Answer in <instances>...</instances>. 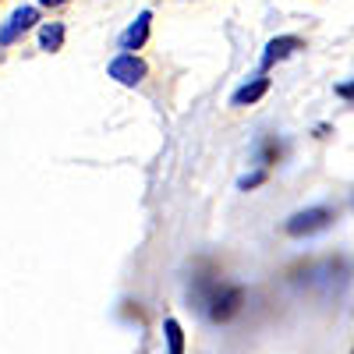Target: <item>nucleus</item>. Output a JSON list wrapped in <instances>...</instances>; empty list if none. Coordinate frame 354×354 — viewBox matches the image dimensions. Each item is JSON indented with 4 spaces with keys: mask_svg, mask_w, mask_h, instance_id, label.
Segmentation results:
<instances>
[{
    "mask_svg": "<svg viewBox=\"0 0 354 354\" xmlns=\"http://www.w3.org/2000/svg\"><path fill=\"white\" fill-rule=\"evenodd\" d=\"M266 88H270V78H252V82H245L241 88H238V93H234L230 96V103L234 106H248V103H255V100H262L266 96Z\"/></svg>",
    "mask_w": 354,
    "mask_h": 354,
    "instance_id": "obj_7",
    "label": "nucleus"
},
{
    "mask_svg": "<svg viewBox=\"0 0 354 354\" xmlns=\"http://www.w3.org/2000/svg\"><path fill=\"white\" fill-rule=\"evenodd\" d=\"M110 78H117L121 85H138L145 78V64L138 61L135 53H121L110 61Z\"/></svg>",
    "mask_w": 354,
    "mask_h": 354,
    "instance_id": "obj_4",
    "label": "nucleus"
},
{
    "mask_svg": "<svg viewBox=\"0 0 354 354\" xmlns=\"http://www.w3.org/2000/svg\"><path fill=\"white\" fill-rule=\"evenodd\" d=\"M198 301L213 322H227L234 312L245 305V290L241 287H227V283H209V290L198 294Z\"/></svg>",
    "mask_w": 354,
    "mask_h": 354,
    "instance_id": "obj_1",
    "label": "nucleus"
},
{
    "mask_svg": "<svg viewBox=\"0 0 354 354\" xmlns=\"http://www.w3.org/2000/svg\"><path fill=\"white\" fill-rule=\"evenodd\" d=\"M301 46L305 43L298 36H277V39H270V43H266V53H262V68H273V64L287 61V57L298 53Z\"/></svg>",
    "mask_w": 354,
    "mask_h": 354,
    "instance_id": "obj_5",
    "label": "nucleus"
},
{
    "mask_svg": "<svg viewBox=\"0 0 354 354\" xmlns=\"http://www.w3.org/2000/svg\"><path fill=\"white\" fill-rule=\"evenodd\" d=\"M149 21H153V15L149 11H142L124 32H121V50H138L145 39H149Z\"/></svg>",
    "mask_w": 354,
    "mask_h": 354,
    "instance_id": "obj_6",
    "label": "nucleus"
},
{
    "mask_svg": "<svg viewBox=\"0 0 354 354\" xmlns=\"http://www.w3.org/2000/svg\"><path fill=\"white\" fill-rule=\"evenodd\" d=\"M262 177H266V174H252V177H245V181H241V188L248 192V188H255V185H262Z\"/></svg>",
    "mask_w": 354,
    "mask_h": 354,
    "instance_id": "obj_11",
    "label": "nucleus"
},
{
    "mask_svg": "<svg viewBox=\"0 0 354 354\" xmlns=\"http://www.w3.org/2000/svg\"><path fill=\"white\" fill-rule=\"evenodd\" d=\"M43 8H61V4H68V0H39Z\"/></svg>",
    "mask_w": 354,
    "mask_h": 354,
    "instance_id": "obj_12",
    "label": "nucleus"
},
{
    "mask_svg": "<svg viewBox=\"0 0 354 354\" xmlns=\"http://www.w3.org/2000/svg\"><path fill=\"white\" fill-rule=\"evenodd\" d=\"M32 25H36V8H18V11H11V18L4 21V28H0V43H4V46L18 43Z\"/></svg>",
    "mask_w": 354,
    "mask_h": 354,
    "instance_id": "obj_3",
    "label": "nucleus"
},
{
    "mask_svg": "<svg viewBox=\"0 0 354 354\" xmlns=\"http://www.w3.org/2000/svg\"><path fill=\"white\" fill-rule=\"evenodd\" d=\"M337 220V213L330 209V205H312V209H301V213H294L287 220V234L290 238H308V234H319V230H326L330 223Z\"/></svg>",
    "mask_w": 354,
    "mask_h": 354,
    "instance_id": "obj_2",
    "label": "nucleus"
},
{
    "mask_svg": "<svg viewBox=\"0 0 354 354\" xmlns=\"http://www.w3.org/2000/svg\"><path fill=\"white\" fill-rule=\"evenodd\" d=\"M39 46L46 50V53H57L64 46V25L61 21H46L43 28H39Z\"/></svg>",
    "mask_w": 354,
    "mask_h": 354,
    "instance_id": "obj_8",
    "label": "nucleus"
},
{
    "mask_svg": "<svg viewBox=\"0 0 354 354\" xmlns=\"http://www.w3.org/2000/svg\"><path fill=\"white\" fill-rule=\"evenodd\" d=\"M337 96L340 100H354V82H340L337 85Z\"/></svg>",
    "mask_w": 354,
    "mask_h": 354,
    "instance_id": "obj_10",
    "label": "nucleus"
},
{
    "mask_svg": "<svg viewBox=\"0 0 354 354\" xmlns=\"http://www.w3.org/2000/svg\"><path fill=\"white\" fill-rule=\"evenodd\" d=\"M163 333H167V354H185L181 322H177V319H167V322H163Z\"/></svg>",
    "mask_w": 354,
    "mask_h": 354,
    "instance_id": "obj_9",
    "label": "nucleus"
}]
</instances>
